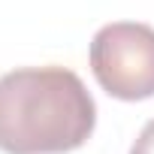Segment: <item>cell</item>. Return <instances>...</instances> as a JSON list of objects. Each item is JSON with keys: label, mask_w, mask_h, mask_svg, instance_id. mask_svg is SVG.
<instances>
[{"label": "cell", "mask_w": 154, "mask_h": 154, "mask_svg": "<svg viewBox=\"0 0 154 154\" xmlns=\"http://www.w3.org/2000/svg\"><path fill=\"white\" fill-rule=\"evenodd\" d=\"M97 127V103L66 66H18L0 75V151L69 154Z\"/></svg>", "instance_id": "cell-1"}, {"label": "cell", "mask_w": 154, "mask_h": 154, "mask_svg": "<svg viewBox=\"0 0 154 154\" xmlns=\"http://www.w3.org/2000/svg\"><path fill=\"white\" fill-rule=\"evenodd\" d=\"M91 72L97 85L124 103L154 97V27L142 21L103 24L91 39Z\"/></svg>", "instance_id": "cell-2"}, {"label": "cell", "mask_w": 154, "mask_h": 154, "mask_svg": "<svg viewBox=\"0 0 154 154\" xmlns=\"http://www.w3.org/2000/svg\"><path fill=\"white\" fill-rule=\"evenodd\" d=\"M130 154H154V118L139 130L136 142L130 145Z\"/></svg>", "instance_id": "cell-3"}]
</instances>
